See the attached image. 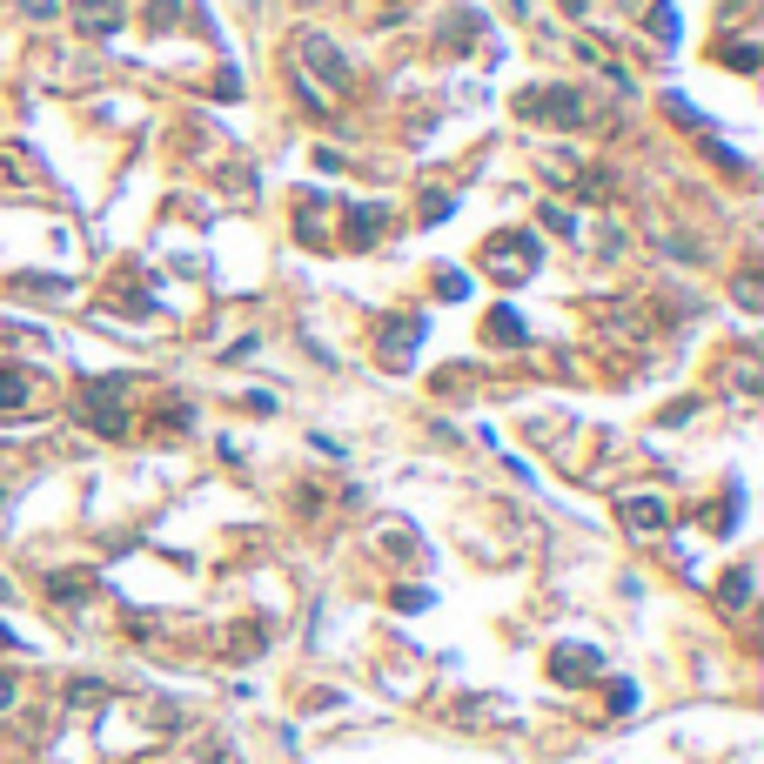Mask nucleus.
Wrapping results in <instances>:
<instances>
[{
  "label": "nucleus",
  "instance_id": "f257e3e1",
  "mask_svg": "<svg viewBox=\"0 0 764 764\" xmlns=\"http://www.w3.org/2000/svg\"><path fill=\"white\" fill-rule=\"evenodd\" d=\"M617 517H624L630 537H657V530H671V510H664V496H624V503H617Z\"/></svg>",
  "mask_w": 764,
  "mask_h": 764
},
{
  "label": "nucleus",
  "instance_id": "f03ea898",
  "mask_svg": "<svg viewBox=\"0 0 764 764\" xmlns=\"http://www.w3.org/2000/svg\"><path fill=\"white\" fill-rule=\"evenodd\" d=\"M530 255H537V248L523 242V235H503V242H490V269H503L517 282V275H530Z\"/></svg>",
  "mask_w": 764,
  "mask_h": 764
},
{
  "label": "nucleus",
  "instance_id": "7ed1b4c3",
  "mask_svg": "<svg viewBox=\"0 0 764 764\" xmlns=\"http://www.w3.org/2000/svg\"><path fill=\"white\" fill-rule=\"evenodd\" d=\"M550 671H557L563 684H584L590 671H604V657H597V651H557V657H550Z\"/></svg>",
  "mask_w": 764,
  "mask_h": 764
},
{
  "label": "nucleus",
  "instance_id": "20e7f679",
  "mask_svg": "<svg viewBox=\"0 0 764 764\" xmlns=\"http://www.w3.org/2000/svg\"><path fill=\"white\" fill-rule=\"evenodd\" d=\"M309 61H315V74H322V81H329V88H342V81H349V68H342V54H329V41H322V34H309Z\"/></svg>",
  "mask_w": 764,
  "mask_h": 764
},
{
  "label": "nucleus",
  "instance_id": "39448f33",
  "mask_svg": "<svg viewBox=\"0 0 764 764\" xmlns=\"http://www.w3.org/2000/svg\"><path fill=\"white\" fill-rule=\"evenodd\" d=\"M530 114H557V121H584V108H577V94H570V88L530 94Z\"/></svg>",
  "mask_w": 764,
  "mask_h": 764
},
{
  "label": "nucleus",
  "instance_id": "423d86ee",
  "mask_svg": "<svg viewBox=\"0 0 764 764\" xmlns=\"http://www.w3.org/2000/svg\"><path fill=\"white\" fill-rule=\"evenodd\" d=\"M74 21H81V34H108V27H121V7L114 0H88V7H74Z\"/></svg>",
  "mask_w": 764,
  "mask_h": 764
},
{
  "label": "nucleus",
  "instance_id": "0eeeda50",
  "mask_svg": "<svg viewBox=\"0 0 764 764\" xmlns=\"http://www.w3.org/2000/svg\"><path fill=\"white\" fill-rule=\"evenodd\" d=\"M416 336H423V322H416V315H403L396 329H382V356H396V362H403L409 349H416Z\"/></svg>",
  "mask_w": 764,
  "mask_h": 764
},
{
  "label": "nucleus",
  "instance_id": "6e6552de",
  "mask_svg": "<svg viewBox=\"0 0 764 764\" xmlns=\"http://www.w3.org/2000/svg\"><path fill=\"white\" fill-rule=\"evenodd\" d=\"M483 336H490V342H503V349H517V342H523V322H517V309H496Z\"/></svg>",
  "mask_w": 764,
  "mask_h": 764
},
{
  "label": "nucleus",
  "instance_id": "1a4fd4ad",
  "mask_svg": "<svg viewBox=\"0 0 764 764\" xmlns=\"http://www.w3.org/2000/svg\"><path fill=\"white\" fill-rule=\"evenodd\" d=\"M376 228H382V208H376V202H362L356 215H349V242H369Z\"/></svg>",
  "mask_w": 764,
  "mask_h": 764
},
{
  "label": "nucleus",
  "instance_id": "9d476101",
  "mask_svg": "<svg viewBox=\"0 0 764 764\" xmlns=\"http://www.w3.org/2000/svg\"><path fill=\"white\" fill-rule=\"evenodd\" d=\"M744 597H751V570H731V577H724V604L744 610Z\"/></svg>",
  "mask_w": 764,
  "mask_h": 764
},
{
  "label": "nucleus",
  "instance_id": "9b49d317",
  "mask_svg": "<svg viewBox=\"0 0 764 764\" xmlns=\"http://www.w3.org/2000/svg\"><path fill=\"white\" fill-rule=\"evenodd\" d=\"M724 61H731L738 74H751V68H758V47H751V41H731V47H724Z\"/></svg>",
  "mask_w": 764,
  "mask_h": 764
},
{
  "label": "nucleus",
  "instance_id": "f8f14e48",
  "mask_svg": "<svg viewBox=\"0 0 764 764\" xmlns=\"http://www.w3.org/2000/svg\"><path fill=\"white\" fill-rule=\"evenodd\" d=\"M21 14H27V21H54V14H61V0H21Z\"/></svg>",
  "mask_w": 764,
  "mask_h": 764
},
{
  "label": "nucleus",
  "instance_id": "ddd939ff",
  "mask_svg": "<svg viewBox=\"0 0 764 764\" xmlns=\"http://www.w3.org/2000/svg\"><path fill=\"white\" fill-rule=\"evenodd\" d=\"M14 704V671H0V711Z\"/></svg>",
  "mask_w": 764,
  "mask_h": 764
},
{
  "label": "nucleus",
  "instance_id": "4468645a",
  "mask_svg": "<svg viewBox=\"0 0 764 764\" xmlns=\"http://www.w3.org/2000/svg\"><path fill=\"white\" fill-rule=\"evenodd\" d=\"M563 7H570V14H584V7H590V0H563Z\"/></svg>",
  "mask_w": 764,
  "mask_h": 764
},
{
  "label": "nucleus",
  "instance_id": "2eb2a0df",
  "mask_svg": "<svg viewBox=\"0 0 764 764\" xmlns=\"http://www.w3.org/2000/svg\"><path fill=\"white\" fill-rule=\"evenodd\" d=\"M0 644H14V630H7V624H0Z\"/></svg>",
  "mask_w": 764,
  "mask_h": 764
}]
</instances>
